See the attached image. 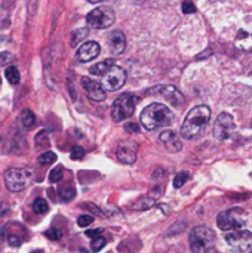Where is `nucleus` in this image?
<instances>
[{
	"instance_id": "f257e3e1",
	"label": "nucleus",
	"mask_w": 252,
	"mask_h": 253,
	"mask_svg": "<svg viewBox=\"0 0 252 253\" xmlns=\"http://www.w3.org/2000/svg\"><path fill=\"white\" fill-rule=\"evenodd\" d=\"M209 119H211V108L208 105L193 107L181 125V136L190 141L201 138L209 125Z\"/></svg>"
},
{
	"instance_id": "f03ea898",
	"label": "nucleus",
	"mask_w": 252,
	"mask_h": 253,
	"mask_svg": "<svg viewBox=\"0 0 252 253\" xmlns=\"http://www.w3.org/2000/svg\"><path fill=\"white\" fill-rule=\"evenodd\" d=\"M140 120H141V125L144 126V129L157 130V129H162V127L172 125L174 113L171 111L169 107L154 102V104H150L149 107H146L143 110Z\"/></svg>"
},
{
	"instance_id": "7ed1b4c3",
	"label": "nucleus",
	"mask_w": 252,
	"mask_h": 253,
	"mask_svg": "<svg viewBox=\"0 0 252 253\" xmlns=\"http://www.w3.org/2000/svg\"><path fill=\"white\" fill-rule=\"evenodd\" d=\"M215 233L205 227H196L190 233V251L192 253H214Z\"/></svg>"
},
{
	"instance_id": "20e7f679",
	"label": "nucleus",
	"mask_w": 252,
	"mask_h": 253,
	"mask_svg": "<svg viewBox=\"0 0 252 253\" xmlns=\"http://www.w3.org/2000/svg\"><path fill=\"white\" fill-rule=\"evenodd\" d=\"M33 181V172L25 168H10L4 173V184L10 193H19L25 190Z\"/></svg>"
},
{
	"instance_id": "39448f33",
	"label": "nucleus",
	"mask_w": 252,
	"mask_h": 253,
	"mask_svg": "<svg viewBox=\"0 0 252 253\" xmlns=\"http://www.w3.org/2000/svg\"><path fill=\"white\" fill-rule=\"evenodd\" d=\"M138 102V98L135 95L131 93H123L120 95L111 107V117L114 122H123L126 119H129L134 111H135V105Z\"/></svg>"
},
{
	"instance_id": "423d86ee",
	"label": "nucleus",
	"mask_w": 252,
	"mask_h": 253,
	"mask_svg": "<svg viewBox=\"0 0 252 253\" xmlns=\"http://www.w3.org/2000/svg\"><path fill=\"white\" fill-rule=\"evenodd\" d=\"M217 224L223 231H233L245 225V212L239 208H232L218 215Z\"/></svg>"
},
{
	"instance_id": "0eeeda50",
	"label": "nucleus",
	"mask_w": 252,
	"mask_h": 253,
	"mask_svg": "<svg viewBox=\"0 0 252 253\" xmlns=\"http://www.w3.org/2000/svg\"><path fill=\"white\" fill-rule=\"evenodd\" d=\"M86 24L91 28H98V30L108 28L114 24V12H113V9H110L107 6L97 7L88 13Z\"/></svg>"
},
{
	"instance_id": "6e6552de",
	"label": "nucleus",
	"mask_w": 252,
	"mask_h": 253,
	"mask_svg": "<svg viewBox=\"0 0 252 253\" xmlns=\"http://www.w3.org/2000/svg\"><path fill=\"white\" fill-rule=\"evenodd\" d=\"M226 240L229 246L239 253L252 252V233L247 230H233L230 234L226 236Z\"/></svg>"
},
{
	"instance_id": "1a4fd4ad",
	"label": "nucleus",
	"mask_w": 252,
	"mask_h": 253,
	"mask_svg": "<svg viewBox=\"0 0 252 253\" xmlns=\"http://www.w3.org/2000/svg\"><path fill=\"white\" fill-rule=\"evenodd\" d=\"M126 82V73L123 68L120 67H116V65H111L110 70L102 76V83L101 86L104 87V90L107 92H113V90H117L120 89Z\"/></svg>"
},
{
	"instance_id": "9d476101",
	"label": "nucleus",
	"mask_w": 252,
	"mask_h": 253,
	"mask_svg": "<svg viewBox=\"0 0 252 253\" xmlns=\"http://www.w3.org/2000/svg\"><path fill=\"white\" fill-rule=\"evenodd\" d=\"M235 129H236V125H235L233 117L229 113H221L217 117L215 125H214V136L218 141H226L232 136Z\"/></svg>"
},
{
	"instance_id": "9b49d317",
	"label": "nucleus",
	"mask_w": 252,
	"mask_h": 253,
	"mask_svg": "<svg viewBox=\"0 0 252 253\" xmlns=\"http://www.w3.org/2000/svg\"><path fill=\"white\" fill-rule=\"evenodd\" d=\"M137 151H138V144L134 141H123L119 144L116 150L117 159L125 163V165H132L137 160Z\"/></svg>"
},
{
	"instance_id": "f8f14e48",
	"label": "nucleus",
	"mask_w": 252,
	"mask_h": 253,
	"mask_svg": "<svg viewBox=\"0 0 252 253\" xmlns=\"http://www.w3.org/2000/svg\"><path fill=\"white\" fill-rule=\"evenodd\" d=\"M82 87L85 89L88 98L91 101H95V102H101L105 99V90L104 87L101 86V83L89 79V77H82Z\"/></svg>"
},
{
	"instance_id": "ddd939ff",
	"label": "nucleus",
	"mask_w": 252,
	"mask_h": 253,
	"mask_svg": "<svg viewBox=\"0 0 252 253\" xmlns=\"http://www.w3.org/2000/svg\"><path fill=\"white\" fill-rule=\"evenodd\" d=\"M100 52H101L100 44H98L97 42H94V40H89V42L83 43V44L77 49V52H76V59H77L79 62H89V61L95 59V58L100 55Z\"/></svg>"
},
{
	"instance_id": "4468645a",
	"label": "nucleus",
	"mask_w": 252,
	"mask_h": 253,
	"mask_svg": "<svg viewBox=\"0 0 252 253\" xmlns=\"http://www.w3.org/2000/svg\"><path fill=\"white\" fill-rule=\"evenodd\" d=\"M162 193H163V187H160V185L156 187V188L151 190L147 196L138 199V200L132 205V209H135V211H146V209H150V208L156 203V200L162 196Z\"/></svg>"
},
{
	"instance_id": "2eb2a0df",
	"label": "nucleus",
	"mask_w": 252,
	"mask_h": 253,
	"mask_svg": "<svg viewBox=\"0 0 252 253\" xmlns=\"http://www.w3.org/2000/svg\"><path fill=\"white\" fill-rule=\"evenodd\" d=\"M159 139L169 153H178L183 148V142H181L178 133H175L174 130H165Z\"/></svg>"
},
{
	"instance_id": "dca6fc26",
	"label": "nucleus",
	"mask_w": 252,
	"mask_h": 253,
	"mask_svg": "<svg viewBox=\"0 0 252 253\" xmlns=\"http://www.w3.org/2000/svg\"><path fill=\"white\" fill-rule=\"evenodd\" d=\"M108 46L111 53L114 55H122L126 49V39L125 34L120 30H114L108 36Z\"/></svg>"
},
{
	"instance_id": "f3484780",
	"label": "nucleus",
	"mask_w": 252,
	"mask_h": 253,
	"mask_svg": "<svg viewBox=\"0 0 252 253\" xmlns=\"http://www.w3.org/2000/svg\"><path fill=\"white\" fill-rule=\"evenodd\" d=\"M154 92L162 95L163 98H166L171 104H174L177 107H180L183 104V96L174 86H159L154 89Z\"/></svg>"
},
{
	"instance_id": "a211bd4d",
	"label": "nucleus",
	"mask_w": 252,
	"mask_h": 253,
	"mask_svg": "<svg viewBox=\"0 0 252 253\" xmlns=\"http://www.w3.org/2000/svg\"><path fill=\"white\" fill-rule=\"evenodd\" d=\"M111 65H114L113 59H105V61H101V62H97L95 65H92L89 71L94 76H104L110 70Z\"/></svg>"
},
{
	"instance_id": "6ab92c4d",
	"label": "nucleus",
	"mask_w": 252,
	"mask_h": 253,
	"mask_svg": "<svg viewBox=\"0 0 252 253\" xmlns=\"http://www.w3.org/2000/svg\"><path fill=\"white\" fill-rule=\"evenodd\" d=\"M19 123H21L22 127L30 129V127L36 123V116H34L33 111H30V110H22L21 114H19Z\"/></svg>"
},
{
	"instance_id": "aec40b11",
	"label": "nucleus",
	"mask_w": 252,
	"mask_h": 253,
	"mask_svg": "<svg viewBox=\"0 0 252 253\" xmlns=\"http://www.w3.org/2000/svg\"><path fill=\"white\" fill-rule=\"evenodd\" d=\"M4 76H6L7 82H9V83H12V84H18V83H19V80H21L19 71H18V68H16V67H13V65H10V67H7V68H6Z\"/></svg>"
},
{
	"instance_id": "412c9836",
	"label": "nucleus",
	"mask_w": 252,
	"mask_h": 253,
	"mask_svg": "<svg viewBox=\"0 0 252 253\" xmlns=\"http://www.w3.org/2000/svg\"><path fill=\"white\" fill-rule=\"evenodd\" d=\"M58 193H59V199H61V202H70V200H73V199H74V196H76V191H74V188H73L71 185H65V187H62Z\"/></svg>"
},
{
	"instance_id": "4be33fe9",
	"label": "nucleus",
	"mask_w": 252,
	"mask_h": 253,
	"mask_svg": "<svg viewBox=\"0 0 252 253\" xmlns=\"http://www.w3.org/2000/svg\"><path fill=\"white\" fill-rule=\"evenodd\" d=\"M39 165H52L56 162V154L53 151H45L37 157Z\"/></svg>"
},
{
	"instance_id": "5701e85b",
	"label": "nucleus",
	"mask_w": 252,
	"mask_h": 253,
	"mask_svg": "<svg viewBox=\"0 0 252 253\" xmlns=\"http://www.w3.org/2000/svg\"><path fill=\"white\" fill-rule=\"evenodd\" d=\"M62 176H64V169H62V166H56V168H53V169L49 172L48 179H49V182L56 184V182H61Z\"/></svg>"
},
{
	"instance_id": "b1692460",
	"label": "nucleus",
	"mask_w": 252,
	"mask_h": 253,
	"mask_svg": "<svg viewBox=\"0 0 252 253\" xmlns=\"http://www.w3.org/2000/svg\"><path fill=\"white\" fill-rule=\"evenodd\" d=\"M33 211L36 213H39V215H45V213H48L49 206H48L45 199H36L34 203H33Z\"/></svg>"
},
{
	"instance_id": "393cba45",
	"label": "nucleus",
	"mask_w": 252,
	"mask_h": 253,
	"mask_svg": "<svg viewBox=\"0 0 252 253\" xmlns=\"http://www.w3.org/2000/svg\"><path fill=\"white\" fill-rule=\"evenodd\" d=\"M49 136H48V132L46 130H42L37 136H36V147L39 150H43V148H48L49 147Z\"/></svg>"
},
{
	"instance_id": "a878e982",
	"label": "nucleus",
	"mask_w": 252,
	"mask_h": 253,
	"mask_svg": "<svg viewBox=\"0 0 252 253\" xmlns=\"http://www.w3.org/2000/svg\"><path fill=\"white\" fill-rule=\"evenodd\" d=\"M105 245H107V240H105L104 237H101V236L94 237V239H92V242H91V251L95 253L100 252L102 248H105Z\"/></svg>"
},
{
	"instance_id": "bb28decb",
	"label": "nucleus",
	"mask_w": 252,
	"mask_h": 253,
	"mask_svg": "<svg viewBox=\"0 0 252 253\" xmlns=\"http://www.w3.org/2000/svg\"><path fill=\"white\" fill-rule=\"evenodd\" d=\"M88 33H89L88 28H79V30L73 31V34H71V43H73V46H76L80 40H83L88 36Z\"/></svg>"
},
{
	"instance_id": "cd10ccee",
	"label": "nucleus",
	"mask_w": 252,
	"mask_h": 253,
	"mask_svg": "<svg viewBox=\"0 0 252 253\" xmlns=\"http://www.w3.org/2000/svg\"><path fill=\"white\" fill-rule=\"evenodd\" d=\"M190 178V173L189 172H180L175 178H174V187L175 188H181Z\"/></svg>"
},
{
	"instance_id": "c85d7f7f",
	"label": "nucleus",
	"mask_w": 252,
	"mask_h": 253,
	"mask_svg": "<svg viewBox=\"0 0 252 253\" xmlns=\"http://www.w3.org/2000/svg\"><path fill=\"white\" fill-rule=\"evenodd\" d=\"M80 206L85 208L86 211H89V212L92 213V216H94V215H97V216H105V213L101 211V208H98V206L94 205V203H89V202H88V203H82Z\"/></svg>"
},
{
	"instance_id": "c756f323",
	"label": "nucleus",
	"mask_w": 252,
	"mask_h": 253,
	"mask_svg": "<svg viewBox=\"0 0 252 253\" xmlns=\"http://www.w3.org/2000/svg\"><path fill=\"white\" fill-rule=\"evenodd\" d=\"M92 222H94V216H92V215H82V216L77 218V225H79L80 228H86V227H89Z\"/></svg>"
},
{
	"instance_id": "7c9ffc66",
	"label": "nucleus",
	"mask_w": 252,
	"mask_h": 253,
	"mask_svg": "<svg viewBox=\"0 0 252 253\" xmlns=\"http://www.w3.org/2000/svg\"><path fill=\"white\" fill-rule=\"evenodd\" d=\"M181 9H183V12L187 13V15L196 12V6H195V3H193L192 0H184L183 4H181Z\"/></svg>"
},
{
	"instance_id": "2f4dec72",
	"label": "nucleus",
	"mask_w": 252,
	"mask_h": 253,
	"mask_svg": "<svg viewBox=\"0 0 252 253\" xmlns=\"http://www.w3.org/2000/svg\"><path fill=\"white\" fill-rule=\"evenodd\" d=\"M85 157V150L82 148V147H74L73 150H71V159L73 160H82Z\"/></svg>"
},
{
	"instance_id": "473e14b6",
	"label": "nucleus",
	"mask_w": 252,
	"mask_h": 253,
	"mask_svg": "<svg viewBox=\"0 0 252 253\" xmlns=\"http://www.w3.org/2000/svg\"><path fill=\"white\" fill-rule=\"evenodd\" d=\"M7 243H9L10 248H18V246H21L22 239L18 237L16 234H9V236H7Z\"/></svg>"
},
{
	"instance_id": "72a5a7b5",
	"label": "nucleus",
	"mask_w": 252,
	"mask_h": 253,
	"mask_svg": "<svg viewBox=\"0 0 252 253\" xmlns=\"http://www.w3.org/2000/svg\"><path fill=\"white\" fill-rule=\"evenodd\" d=\"M45 236L48 237V239H50V240H59L61 237H62V233L59 231V230H56V228H52V230H49V231H46L45 233Z\"/></svg>"
},
{
	"instance_id": "f704fd0d",
	"label": "nucleus",
	"mask_w": 252,
	"mask_h": 253,
	"mask_svg": "<svg viewBox=\"0 0 252 253\" xmlns=\"http://www.w3.org/2000/svg\"><path fill=\"white\" fill-rule=\"evenodd\" d=\"M12 59H13V56H12L9 52H1V53H0V67L10 64V62H12Z\"/></svg>"
},
{
	"instance_id": "c9c22d12",
	"label": "nucleus",
	"mask_w": 252,
	"mask_h": 253,
	"mask_svg": "<svg viewBox=\"0 0 252 253\" xmlns=\"http://www.w3.org/2000/svg\"><path fill=\"white\" fill-rule=\"evenodd\" d=\"M125 130H126L128 133H138V132H140V127H138L137 123L128 122V123H125Z\"/></svg>"
},
{
	"instance_id": "e433bc0d",
	"label": "nucleus",
	"mask_w": 252,
	"mask_h": 253,
	"mask_svg": "<svg viewBox=\"0 0 252 253\" xmlns=\"http://www.w3.org/2000/svg\"><path fill=\"white\" fill-rule=\"evenodd\" d=\"M102 233H104V230H102V228H97V230L86 231V233H85V236H86V237H91V239H94V237H98V236H101Z\"/></svg>"
},
{
	"instance_id": "4c0bfd02",
	"label": "nucleus",
	"mask_w": 252,
	"mask_h": 253,
	"mask_svg": "<svg viewBox=\"0 0 252 253\" xmlns=\"http://www.w3.org/2000/svg\"><path fill=\"white\" fill-rule=\"evenodd\" d=\"M7 212H9V206H7V203H1V205H0V216H4Z\"/></svg>"
},
{
	"instance_id": "58836bf2",
	"label": "nucleus",
	"mask_w": 252,
	"mask_h": 253,
	"mask_svg": "<svg viewBox=\"0 0 252 253\" xmlns=\"http://www.w3.org/2000/svg\"><path fill=\"white\" fill-rule=\"evenodd\" d=\"M247 27H248V24L245 25V36H238V37H236V43H238L239 40H242L244 37L247 39ZM248 36H252V21H251V24H250V34H248Z\"/></svg>"
},
{
	"instance_id": "ea45409f",
	"label": "nucleus",
	"mask_w": 252,
	"mask_h": 253,
	"mask_svg": "<svg viewBox=\"0 0 252 253\" xmlns=\"http://www.w3.org/2000/svg\"><path fill=\"white\" fill-rule=\"evenodd\" d=\"M88 1H91V3H101V1H104V0H88Z\"/></svg>"
},
{
	"instance_id": "a19ab883",
	"label": "nucleus",
	"mask_w": 252,
	"mask_h": 253,
	"mask_svg": "<svg viewBox=\"0 0 252 253\" xmlns=\"http://www.w3.org/2000/svg\"><path fill=\"white\" fill-rule=\"evenodd\" d=\"M80 253H88V251L86 249H80Z\"/></svg>"
},
{
	"instance_id": "79ce46f5",
	"label": "nucleus",
	"mask_w": 252,
	"mask_h": 253,
	"mask_svg": "<svg viewBox=\"0 0 252 253\" xmlns=\"http://www.w3.org/2000/svg\"><path fill=\"white\" fill-rule=\"evenodd\" d=\"M31 253H43V252H42V251H33Z\"/></svg>"
},
{
	"instance_id": "37998d69",
	"label": "nucleus",
	"mask_w": 252,
	"mask_h": 253,
	"mask_svg": "<svg viewBox=\"0 0 252 253\" xmlns=\"http://www.w3.org/2000/svg\"><path fill=\"white\" fill-rule=\"evenodd\" d=\"M250 253H252V252H250Z\"/></svg>"
}]
</instances>
